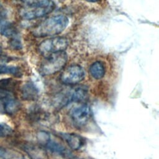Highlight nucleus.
I'll list each match as a JSON object with an SVG mask.
<instances>
[{
	"label": "nucleus",
	"instance_id": "obj_1",
	"mask_svg": "<svg viewBox=\"0 0 159 159\" xmlns=\"http://www.w3.org/2000/svg\"><path fill=\"white\" fill-rule=\"evenodd\" d=\"M68 24V19L63 15L50 17L37 25L32 30L34 36L44 37L62 32Z\"/></svg>",
	"mask_w": 159,
	"mask_h": 159
},
{
	"label": "nucleus",
	"instance_id": "obj_2",
	"mask_svg": "<svg viewBox=\"0 0 159 159\" xmlns=\"http://www.w3.org/2000/svg\"><path fill=\"white\" fill-rule=\"evenodd\" d=\"M25 7L20 9V16L27 20L41 17L52 12L55 4L52 0H24Z\"/></svg>",
	"mask_w": 159,
	"mask_h": 159
},
{
	"label": "nucleus",
	"instance_id": "obj_3",
	"mask_svg": "<svg viewBox=\"0 0 159 159\" xmlns=\"http://www.w3.org/2000/svg\"><path fill=\"white\" fill-rule=\"evenodd\" d=\"M67 55L65 51L58 52L45 57L42 61L39 71L42 75H50L58 72L66 65Z\"/></svg>",
	"mask_w": 159,
	"mask_h": 159
},
{
	"label": "nucleus",
	"instance_id": "obj_4",
	"mask_svg": "<svg viewBox=\"0 0 159 159\" xmlns=\"http://www.w3.org/2000/svg\"><path fill=\"white\" fill-rule=\"evenodd\" d=\"M68 46V40L63 37H56L42 41L39 45L38 50L41 55L47 57L50 55L65 51Z\"/></svg>",
	"mask_w": 159,
	"mask_h": 159
},
{
	"label": "nucleus",
	"instance_id": "obj_5",
	"mask_svg": "<svg viewBox=\"0 0 159 159\" xmlns=\"http://www.w3.org/2000/svg\"><path fill=\"white\" fill-rule=\"evenodd\" d=\"M84 77V71L80 65H71L64 70L60 75V79L63 84L71 85L79 83Z\"/></svg>",
	"mask_w": 159,
	"mask_h": 159
},
{
	"label": "nucleus",
	"instance_id": "obj_6",
	"mask_svg": "<svg viewBox=\"0 0 159 159\" xmlns=\"http://www.w3.org/2000/svg\"><path fill=\"white\" fill-rule=\"evenodd\" d=\"M91 115L90 107L86 104H82L73 108L70 113L71 117L75 124L81 126L86 124Z\"/></svg>",
	"mask_w": 159,
	"mask_h": 159
},
{
	"label": "nucleus",
	"instance_id": "obj_7",
	"mask_svg": "<svg viewBox=\"0 0 159 159\" xmlns=\"http://www.w3.org/2000/svg\"><path fill=\"white\" fill-rule=\"evenodd\" d=\"M19 108L20 103L13 93L0 99V110L4 113L9 115L14 114Z\"/></svg>",
	"mask_w": 159,
	"mask_h": 159
},
{
	"label": "nucleus",
	"instance_id": "obj_8",
	"mask_svg": "<svg viewBox=\"0 0 159 159\" xmlns=\"http://www.w3.org/2000/svg\"><path fill=\"white\" fill-rule=\"evenodd\" d=\"M61 136L68 146L74 150L80 149L84 145V139L76 134H63Z\"/></svg>",
	"mask_w": 159,
	"mask_h": 159
},
{
	"label": "nucleus",
	"instance_id": "obj_9",
	"mask_svg": "<svg viewBox=\"0 0 159 159\" xmlns=\"http://www.w3.org/2000/svg\"><path fill=\"white\" fill-rule=\"evenodd\" d=\"M38 89L32 83L25 84L21 90L22 97L25 100H34L38 96Z\"/></svg>",
	"mask_w": 159,
	"mask_h": 159
},
{
	"label": "nucleus",
	"instance_id": "obj_10",
	"mask_svg": "<svg viewBox=\"0 0 159 159\" xmlns=\"http://www.w3.org/2000/svg\"><path fill=\"white\" fill-rule=\"evenodd\" d=\"M0 34L5 37L12 39L17 37L16 28L11 23L4 20H0Z\"/></svg>",
	"mask_w": 159,
	"mask_h": 159
},
{
	"label": "nucleus",
	"instance_id": "obj_11",
	"mask_svg": "<svg viewBox=\"0 0 159 159\" xmlns=\"http://www.w3.org/2000/svg\"><path fill=\"white\" fill-rule=\"evenodd\" d=\"M26 151L31 159H48L47 152L41 147L29 145L26 148Z\"/></svg>",
	"mask_w": 159,
	"mask_h": 159
},
{
	"label": "nucleus",
	"instance_id": "obj_12",
	"mask_svg": "<svg viewBox=\"0 0 159 159\" xmlns=\"http://www.w3.org/2000/svg\"><path fill=\"white\" fill-rule=\"evenodd\" d=\"M89 71L93 78L99 80L104 76L105 67L103 63L100 61H96L90 66Z\"/></svg>",
	"mask_w": 159,
	"mask_h": 159
},
{
	"label": "nucleus",
	"instance_id": "obj_13",
	"mask_svg": "<svg viewBox=\"0 0 159 159\" xmlns=\"http://www.w3.org/2000/svg\"><path fill=\"white\" fill-rule=\"evenodd\" d=\"M0 158L1 159H25L20 152L2 147H0Z\"/></svg>",
	"mask_w": 159,
	"mask_h": 159
},
{
	"label": "nucleus",
	"instance_id": "obj_14",
	"mask_svg": "<svg viewBox=\"0 0 159 159\" xmlns=\"http://www.w3.org/2000/svg\"><path fill=\"white\" fill-rule=\"evenodd\" d=\"M46 147L51 151L60 155H65L66 152V148L57 142L52 140L49 137L45 142Z\"/></svg>",
	"mask_w": 159,
	"mask_h": 159
},
{
	"label": "nucleus",
	"instance_id": "obj_15",
	"mask_svg": "<svg viewBox=\"0 0 159 159\" xmlns=\"http://www.w3.org/2000/svg\"><path fill=\"white\" fill-rule=\"evenodd\" d=\"M15 86L16 83L11 78L2 79L0 80V90L12 92Z\"/></svg>",
	"mask_w": 159,
	"mask_h": 159
},
{
	"label": "nucleus",
	"instance_id": "obj_16",
	"mask_svg": "<svg viewBox=\"0 0 159 159\" xmlns=\"http://www.w3.org/2000/svg\"><path fill=\"white\" fill-rule=\"evenodd\" d=\"M0 74H12L18 76L20 74V70L14 66L0 65Z\"/></svg>",
	"mask_w": 159,
	"mask_h": 159
},
{
	"label": "nucleus",
	"instance_id": "obj_17",
	"mask_svg": "<svg viewBox=\"0 0 159 159\" xmlns=\"http://www.w3.org/2000/svg\"><path fill=\"white\" fill-rule=\"evenodd\" d=\"M12 133V128L5 123H0V138L10 135Z\"/></svg>",
	"mask_w": 159,
	"mask_h": 159
},
{
	"label": "nucleus",
	"instance_id": "obj_18",
	"mask_svg": "<svg viewBox=\"0 0 159 159\" xmlns=\"http://www.w3.org/2000/svg\"><path fill=\"white\" fill-rule=\"evenodd\" d=\"M9 43H10V45L12 47V48H13L14 49L19 50L22 48L20 40H19V39L17 37L11 39Z\"/></svg>",
	"mask_w": 159,
	"mask_h": 159
},
{
	"label": "nucleus",
	"instance_id": "obj_19",
	"mask_svg": "<svg viewBox=\"0 0 159 159\" xmlns=\"http://www.w3.org/2000/svg\"><path fill=\"white\" fill-rule=\"evenodd\" d=\"M86 1L88 2H98L101 0H86Z\"/></svg>",
	"mask_w": 159,
	"mask_h": 159
},
{
	"label": "nucleus",
	"instance_id": "obj_20",
	"mask_svg": "<svg viewBox=\"0 0 159 159\" xmlns=\"http://www.w3.org/2000/svg\"><path fill=\"white\" fill-rule=\"evenodd\" d=\"M2 53H3V49L1 47H0V57L2 55Z\"/></svg>",
	"mask_w": 159,
	"mask_h": 159
},
{
	"label": "nucleus",
	"instance_id": "obj_21",
	"mask_svg": "<svg viewBox=\"0 0 159 159\" xmlns=\"http://www.w3.org/2000/svg\"><path fill=\"white\" fill-rule=\"evenodd\" d=\"M2 12H3V7L1 6V4H0V14H1L2 13Z\"/></svg>",
	"mask_w": 159,
	"mask_h": 159
}]
</instances>
